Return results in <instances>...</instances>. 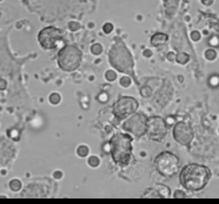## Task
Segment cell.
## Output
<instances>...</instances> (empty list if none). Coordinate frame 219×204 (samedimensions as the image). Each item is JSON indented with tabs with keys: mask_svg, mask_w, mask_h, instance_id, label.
Returning <instances> with one entry per match:
<instances>
[{
	"mask_svg": "<svg viewBox=\"0 0 219 204\" xmlns=\"http://www.w3.org/2000/svg\"><path fill=\"white\" fill-rule=\"evenodd\" d=\"M211 177L209 169L199 164H189L181 171L179 180L185 190L198 191L206 186Z\"/></svg>",
	"mask_w": 219,
	"mask_h": 204,
	"instance_id": "6da1fadb",
	"label": "cell"
},
{
	"mask_svg": "<svg viewBox=\"0 0 219 204\" xmlns=\"http://www.w3.org/2000/svg\"><path fill=\"white\" fill-rule=\"evenodd\" d=\"M132 137L127 134H116L111 140V152L116 163L129 164L132 158Z\"/></svg>",
	"mask_w": 219,
	"mask_h": 204,
	"instance_id": "7a4b0ae2",
	"label": "cell"
},
{
	"mask_svg": "<svg viewBox=\"0 0 219 204\" xmlns=\"http://www.w3.org/2000/svg\"><path fill=\"white\" fill-rule=\"evenodd\" d=\"M112 65L122 72H129L132 70L133 62L132 55L123 44H115L109 54Z\"/></svg>",
	"mask_w": 219,
	"mask_h": 204,
	"instance_id": "3957f363",
	"label": "cell"
},
{
	"mask_svg": "<svg viewBox=\"0 0 219 204\" xmlns=\"http://www.w3.org/2000/svg\"><path fill=\"white\" fill-rule=\"evenodd\" d=\"M81 62V52L75 46L68 45L62 48L58 54L59 66L63 71H72L80 66Z\"/></svg>",
	"mask_w": 219,
	"mask_h": 204,
	"instance_id": "277c9868",
	"label": "cell"
},
{
	"mask_svg": "<svg viewBox=\"0 0 219 204\" xmlns=\"http://www.w3.org/2000/svg\"><path fill=\"white\" fill-rule=\"evenodd\" d=\"M154 165L158 172L165 177H173L179 169L178 158L170 152H163L157 156Z\"/></svg>",
	"mask_w": 219,
	"mask_h": 204,
	"instance_id": "5b68a950",
	"label": "cell"
},
{
	"mask_svg": "<svg viewBox=\"0 0 219 204\" xmlns=\"http://www.w3.org/2000/svg\"><path fill=\"white\" fill-rule=\"evenodd\" d=\"M39 41L40 45L45 49H55L58 47L59 42L61 40V31L54 27H47L40 30L39 33Z\"/></svg>",
	"mask_w": 219,
	"mask_h": 204,
	"instance_id": "8992f818",
	"label": "cell"
},
{
	"mask_svg": "<svg viewBox=\"0 0 219 204\" xmlns=\"http://www.w3.org/2000/svg\"><path fill=\"white\" fill-rule=\"evenodd\" d=\"M166 133H167V127H166L165 122L161 117H150L146 121V134L148 137L155 141H161L163 139Z\"/></svg>",
	"mask_w": 219,
	"mask_h": 204,
	"instance_id": "52a82bcc",
	"label": "cell"
},
{
	"mask_svg": "<svg viewBox=\"0 0 219 204\" xmlns=\"http://www.w3.org/2000/svg\"><path fill=\"white\" fill-rule=\"evenodd\" d=\"M138 108V103L132 97L123 96L120 98L113 106V113L120 119L128 117Z\"/></svg>",
	"mask_w": 219,
	"mask_h": 204,
	"instance_id": "ba28073f",
	"label": "cell"
},
{
	"mask_svg": "<svg viewBox=\"0 0 219 204\" xmlns=\"http://www.w3.org/2000/svg\"><path fill=\"white\" fill-rule=\"evenodd\" d=\"M146 121L147 118L143 114H137L123 124V128L126 131L132 132L133 135L140 137L146 133Z\"/></svg>",
	"mask_w": 219,
	"mask_h": 204,
	"instance_id": "9c48e42d",
	"label": "cell"
},
{
	"mask_svg": "<svg viewBox=\"0 0 219 204\" xmlns=\"http://www.w3.org/2000/svg\"><path fill=\"white\" fill-rule=\"evenodd\" d=\"M174 137L179 144L188 146L194 138V132L189 124L185 122H179L174 128Z\"/></svg>",
	"mask_w": 219,
	"mask_h": 204,
	"instance_id": "30bf717a",
	"label": "cell"
},
{
	"mask_svg": "<svg viewBox=\"0 0 219 204\" xmlns=\"http://www.w3.org/2000/svg\"><path fill=\"white\" fill-rule=\"evenodd\" d=\"M168 39V37L167 35H165L164 33H157L152 37L151 39V43H152L153 46H161L164 44L166 41Z\"/></svg>",
	"mask_w": 219,
	"mask_h": 204,
	"instance_id": "8fae6325",
	"label": "cell"
},
{
	"mask_svg": "<svg viewBox=\"0 0 219 204\" xmlns=\"http://www.w3.org/2000/svg\"><path fill=\"white\" fill-rule=\"evenodd\" d=\"M155 188L159 191L162 198H169L170 197V189L164 185H156Z\"/></svg>",
	"mask_w": 219,
	"mask_h": 204,
	"instance_id": "7c38bea8",
	"label": "cell"
},
{
	"mask_svg": "<svg viewBox=\"0 0 219 204\" xmlns=\"http://www.w3.org/2000/svg\"><path fill=\"white\" fill-rule=\"evenodd\" d=\"M21 182L18 180H12L11 181L9 182V188L10 190H13V191H18L21 189Z\"/></svg>",
	"mask_w": 219,
	"mask_h": 204,
	"instance_id": "4fadbf2b",
	"label": "cell"
},
{
	"mask_svg": "<svg viewBox=\"0 0 219 204\" xmlns=\"http://www.w3.org/2000/svg\"><path fill=\"white\" fill-rule=\"evenodd\" d=\"M49 102H50L52 104H57V103H59L60 102V95H59V93H57V92L51 93L50 96H49Z\"/></svg>",
	"mask_w": 219,
	"mask_h": 204,
	"instance_id": "5bb4252c",
	"label": "cell"
},
{
	"mask_svg": "<svg viewBox=\"0 0 219 204\" xmlns=\"http://www.w3.org/2000/svg\"><path fill=\"white\" fill-rule=\"evenodd\" d=\"M77 153L80 156H86L89 154V148L86 146H80L77 150Z\"/></svg>",
	"mask_w": 219,
	"mask_h": 204,
	"instance_id": "9a60e30c",
	"label": "cell"
},
{
	"mask_svg": "<svg viewBox=\"0 0 219 204\" xmlns=\"http://www.w3.org/2000/svg\"><path fill=\"white\" fill-rule=\"evenodd\" d=\"M91 51L93 54H100L102 51V47L100 44H94L91 47Z\"/></svg>",
	"mask_w": 219,
	"mask_h": 204,
	"instance_id": "2e32d148",
	"label": "cell"
},
{
	"mask_svg": "<svg viewBox=\"0 0 219 204\" xmlns=\"http://www.w3.org/2000/svg\"><path fill=\"white\" fill-rule=\"evenodd\" d=\"M89 164L91 167H97L100 164V161H99L98 158H96V156H91V158H90V159H89Z\"/></svg>",
	"mask_w": 219,
	"mask_h": 204,
	"instance_id": "e0dca14e",
	"label": "cell"
},
{
	"mask_svg": "<svg viewBox=\"0 0 219 204\" xmlns=\"http://www.w3.org/2000/svg\"><path fill=\"white\" fill-rule=\"evenodd\" d=\"M106 78H107V80H109V81H113V80H115V78H116L115 72L112 71H107V73H106Z\"/></svg>",
	"mask_w": 219,
	"mask_h": 204,
	"instance_id": "ac0fdd59",
	"label": "cell"
},
{
	"mask_svg": "<svg viewBox=\"0 0 219 204\" xmlns=\"http://www.w3.org/2000/svg\"><path fill=\"white\" fill-rule=\"evenodd\" d=\"M112 29H113V26L111 23H107V24H105V25L103 26V31L105 33H107V34L108 33H111Z\"/></svg>",
	"mask_w": 219,
	"mask_h": 204,
	"instance_id": "d6986e66",
	"label": "cell"
},
{
	"mask_svg": "<svg viewBox=\"0 0 219 204\" xmlns=\"http://www.w3.org/2000/svg\"><path fill=\"white\" fill-rule=\"evenodd\" d=\"M130 83H131V81H130V79L128 77H122V80H121V84L124 87H127L130 85Z\"/></svg>",
	"mask_w": 219,
	"mask_h": 204,
	"instance_id": "ffe728a7",
	"label": "cell"
},
{
	"mask_svg": "<svg viewBox=\"0 0 219 204\" xmlns=\"http://www.w3.org/2000/svg\"><path fill=\"white\" fill-rule=\"evenodd\" d=\"M69 28H70L72 31H76V30L79 29L80 25H79V23H78V22H70V23L69 24Z\"/></svg>",
	"mask_w": 219,
	"mask_h": 204,
	"instance_id": "44dd1931",
	"label": "cell"
},
{
	"mask_svg": "<svg viewBox=\"0 0 219 204\" xmlns=\"http://www.w3.org/2000/svg\"><path fill=\"white\" fill-rule=\"evenodd\" d=\"M7 87V82L5 80L0 79V90H5Z\"/></svg>",
	"mask_w": 219,
	"mask_h": 204,
	"instance_id": "7402d4cb",
	"label": "cell"
},
{
	"mask_svg": "<svg viewBox=\"0 0 219 204\" xmlns=\"http://www.w3.org/2000/svg\"><path fill=\"white\" fill-rule=\"evenodd\" d=\"M53 176H54L55 179H60V177H62V173H61L60 171H55Z\"/></svg>",
	"mask_w": 219,
	"mask_h": 204,
	"instance_id": "603a6c76",
	"label": "cell"
}]
</instances>
